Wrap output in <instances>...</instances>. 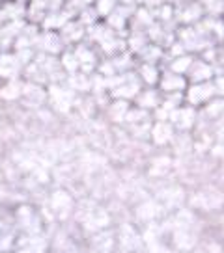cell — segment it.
<instances>
[{
	"label": "cell",
	"mask_w": 224,
	"mask_h": 253,
	"mask_svg": "<svg viewBox=\"0 0 224 253\" xmlns=\"http://www.w3.org/2000/svg\"><path fill=\"white\" fill-rule=\"evenodd\" d=\"M64 63H65V65H67V67H71V69H73V67H75V62H73V58H71V56H65V60H64Z\"/></svg>",
	"instance_id": "2"
},
{
	"label": "cell",
	"mask_w": 224,
	"mask_h": 253,
	"mask_svg": "<svg viewBox=\"0 0 224 253\" xmlns=\"http://www.w3.org/2000/svg\"><path fill=\"white\" fill-rule=\"evenodd\" d=\"M107 7H108V2H105V0H103V2H101V11L105 13V11H107Z\"/></svg>",
	"instance_id": "3"
},
{
	"label": "cell",
	"mask_w": 224,
	"mask_h": 253,
	"mask_svg": "<svg viewBox=\"0 0 224 253\" xmlns=\"http://www.w3.org/2000/svg\"><path fill=\"white\" fill-rule=\"evenodd\" d=\"M189 65V60H181V62H178V63H176V69H183V67H187Z\"/></svg>",
	"instance_id": "1"
}]
</instances>
